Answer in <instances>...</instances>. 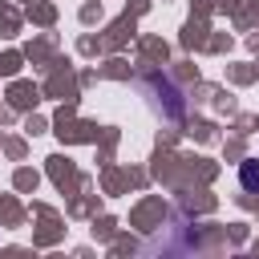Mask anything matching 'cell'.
Returning <instances> with one entry per match:
<instances>
[{
  "label": "cell",
  "instance_id": "obj_1",
  "mask_svg": "<svg viewBox=\"0 0 259 259\" xmlns=\"http://www.w3.org/2000/svg\"><path fill=\"white\" fill-rule=\"evenodd\" d=\"M239 182H243V190H259V158H247L243 166H239Z\"/></svg>",
  "mask_w": 259,
  "mask_h": 259
}]
</instances>
